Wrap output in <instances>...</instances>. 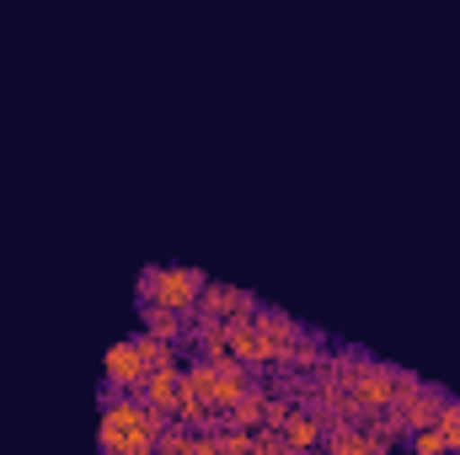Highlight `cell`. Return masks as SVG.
I'll return each instance as SVG.
<instances>
[{
	"instance_id": "2",
	"label": "cell",
	"mask_w": 460,
	"mask_h": 455,
	"mask_svg": "<svg viewBox=\"0 0 460 455\" xmlns=\"http://www.w3.org/2000/svg\"><path fill=\"white\" fill-rule=\"evenodd\" d=\"M150 295H155L161 306H188V300L199 295V279H193V273H166V279L150 284Z\"/></svg>"
},
{
	"instance_id": "1",
	"label": "cell",
	"mask_w": 460,
	"mask_h": 455,
	"mask_svg": "<svg viewBox=\"0 0 460 455\" xmlns=\"http://www.w3.org/2000/svg\"><path fill=\"white\" fill-rule=\"evenodd\" d=\"M102 445H113V451H145V445H150V413H145V407L118 402L113 413H108Z\"/></svg>"
}]
</instances>
